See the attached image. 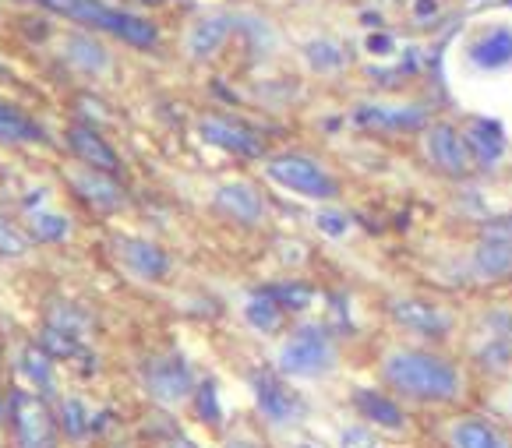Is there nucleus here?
Listing matches in <instances>:
<instances>
[{
	"label": "nucleus",
	"mask_w": 512,
	"mask_h": 448,
	"mask_svg": "<svg viewBox=\"0 0 512 448\" xmlns=\"http://www.w3.org/2000/svg\"><path fill=\"white\" fill-rule=\"evenodd\" d=\"M382 378L392 392L417 403H452L463 389L456 364L431 350H392L382 364Z\"/></svg>",
	"instance_id": "f257e3e1"
},
{
	"label": "nucleus",
	"mask_w": 512,
	"mask_h": 448,
	"mask_svg": "<svg viewBox=\"0 0 512 448\" xmlns=\"http://www.w3.org/2000/svg\"><path fill=\"white\" fill-rule=\"evenodd\" d=\"M36 4H43L53 15H64V18H71V22L85 25V29L110 32V36L124 39L128 46H138V50H149L159 39V29L149 18L117 11V8H110V4H103V0H36Z\"/></svg>",
	"instance_id": "f03ea898"
},
{
	"label": "nucleus",
	"mask_w": 512,
	"mask_h": 448,
	"mask_svg": "<svg viewBox=\"0 0 512 448\" xmlns=\"http://www.w3.org/2000/svg\"><path fill=\"white\" fill-rule=\"evenodd\" d=\"M336 367V343L322 325H301L279 350V374L287 378H322Z\"/></svg>",
	"instance_id": "7ed1b4c3"
},
{
	"label": "nucleus",
	"mask_w": 512,
	"mask_h": 448,
	"mask_svg": "<svg viewBox=\"0 0 512 448\" xmlns=\"http://www.w3.org/2000/svg\"><path fill=\"white\" fill-rule=\"evenodd\" d=\"M265 177L272 184L287 187L294 195L315 198V202H332L339 195V180L325 170L322 163L308 156H297V152H283V156H272L265 163Z\"/></svg>",
	"instance_id": "20e7f679"
},
{
	"label": "nucleus",
	"mask_w": 512,
	"mask_h": 448,
	"mask_svg": "<svg viewBox=\"0 0 512 448\" xmlns=\"http://www.w3.org/2000/svg\"><path fill=\"white\" fill-rule=\"evenodd\" d=\"M8 413H11V427H15L18 448H57L61 427H57L50 406H46L36 392L11 389Z\"/></svg>",
	"instance_id": "39448f33"
},
{
	"label": "nucleus",
	"mask_w": 512,
	"mask_h": 448,
	"mask_svg": "<svg viewBox=\"0 0 512 448\" xmlns=\"http://www.w3.org/2000/svg\"><path fill=\"white\" fill-rule=\"evenodd\" d=\"M463 60L474 75H509L512 71V22H488L467 39Z\"/></svg>",
	"instance_id": "423d86ee"
},
{
	"label": "nucleus",
	"mask_w": 512,
	"mask_h": 448,
	"mask_svg": "<svg viewBox=\"0 0 512 448\" xmlns=\"http://www.w3.org/2000/svg\"><path fill=\"white\" fill-rule=\"evenodd\" d=\"M142 381H145V392L163 406L181 403V399H188L191 389H195V378H191L188 360L177 357V353L152 357L142 371Z\"/></svg>",
	"instance_id": "0eeeda50"
},
{
	"label": "nucleus",
	"mask_w": 512,
	"mask_h": 448,
	"mask_svg": "<svg viewBox=\"0 0 512 448\" xmlns=\"http://www.w3.org/2000/svg\"><path fill=\"white\" fill-rule=\"evenodd\" d=\"M424 152H428L431 166H438L449 177H467L474 170V152L467 145V135L456 131L452 124H445V120L428 124V131H424Z\"/></svg>",
	"instance_id": "6e6552de"
},
{
	"label": "nucleus",
	"mask_w": 512,
	"mask_h": 448,
	"mask_svg": "<svg viewBox=\"0 0 512 448\" xmlns=\"http://www.w3.org/2000/svg\"><path fill=\"white\" fill-rule=\"evenodd\" d=\"M251 389H255V403L258 413L269 420L272 427H290L304 417V403L297 392H290L283 385V378L269 371H255L251 374Z\"/></svg>",
	"instance_id": "1a4fd4ad"
},
{
	"label": "nucleus",
	"mask_w": 512,
	"mask_h": 448,
	"mask_svg": "<svg viewBox=\"0 0 512 448\" xmlns=\"http://www.w3.org/2000/svg\"><path fill=\"white\" fill-rule=\"evenodd\" d=\"M198 138L212 149H223V152H234V156L244 159H262L265 156V142L248 131L244 124H234V120L226 117H202L198 120Z\"/></svg>",
	"instance_id": "9d476101"
},
{
	"label": "nucleus",
	"mask_w": 512,
	"mask_h": 448,
	"mask_svg": "<svg viewBox=\"0 0 512 448\" xmlns=\"http://www.w3.org/2000/svg\"><path fill=\"white\" fill-rule=\"evenodd\" d=\"M389 314L400 329L414 332V336H424V339H445L452 329V318L442 307L428 304V300H417V297H396L389 304Z\"/></svg>",
	"instance_id": "9b49d317"
},
{
	"label": "nucleus",
	"mask_w": 512,
	"mask_h": 448,
	"mask_svg": "<svg viewBox=\"0 0 512 448\" xmlns=\"http://www.w3.org/2000/svg\"><path fill=\"white\" fill-rule=\"evenodd\" d=\"M354 124L368 127V131H421V127L431 124L428 110L424 106H382V103H368L354 110Z\"/></svg>",
	"instance_id": "f8f14e48"
},
{
	"label": "nucleus",
	"mask_w": 512,
	"mask_h": 448,
	"mask_svg": "<svg viewBox=\"0 0 512 448\" xmlns=\"http://www.w3.org/2000/svg\"><path fill=\"white\" fill-rule=\"evenodd\" d=\"M121 258L138 279H145V283H159V279L170 276V254L159 244H152V240H142V237L121 240Z\"/></svg>",
	"instance_id": "ddd939ff"
},
{
	"label": "nucleus",
	"mask_w": 512,
	"mask_h": 448,
	"mask_svg": "<svg viewBox=\"0 0 512 448\" xmlns=\"http://www.w3.org/2000/svg\"><path fill=\"white\" fill-rule=\"evenodd\" d=\"M216 209L241 226H258L265 219V202L251 184H223L216 191Z\"/></svg>",
	"instance_id": "4468645a"
},
{
	"label": "nucleus",
	"mask_w": 512,
	"mask_h": 448,
	"mask_svg": "<svg viewBox=\"0 0 512 448\" xmlns=\"http://www.w3.org/2000/svg\"><path fill=\"white\" fill-rule=\"evenodd\" d=\"M71 184H75V191L82 195V202H89L92 209H99V212H117L124 205L121 184H117L106 170L85 166V170H78L75 177H71Z\"/></svg>",
	"instance_id": "2eb2a0df"
},
{
	"label": "nucleus",
	"mask_w": 512,
	"mask_h": 448,
	"mask_svg": "<svg viewBox=\"0 0 512 448\" xmlns=\"http://www.w3.org/2000/svg\"><path fill=\"white\" fill-rule=\"evenodd\" d=\"M463 135H467V145H470V152H474L477 166H495L498 159L505 156V131L495 117L470 120V127Z\"/></svg>",
	"instance_id": "dca6fc26"
},
{
	"label": "nucleus",
	"mask_w": 512,
	"mask_h": 448,
	"mask_svg": "<svg viewBox=\"0 0 512 448\" xmlns=\"http://www.w3.org/2000/svg\"><path fill=\"white\" fill-rule=\"evenodd\" d=\"M68 145H71V152H75V156L82 159L85 166H92V170L113 173L117 166H121L117 152H113L110 145L103 142V135H99V131H92L89 124L71 127V131H68Z\"/></svg>",
	"instance_id": "f3484780"
},
{
	"label": "nucleus",
	"mask_w": 512,
	"mask_h": 448,
	"mask_svg": "<svg viewBox=\"0 0 512 448\" xmlns=\"http://www.w3.org/2000/svg\"><path fill=\"white\" fill-rule=\"evenodd\" d=\"M354 406L368 424L382 427V431H403L407 427V413L396 399H389L385 392H375V389H361L354 392Z\"/></svg>",
	"instance_id": "a211bd4d"
},
{
	"label": "nucleus",
	"mask_w": 512,
	"mask_h": 448,
	"mask_svg": "<svg viewBox=\"0 0 512 448\" xmlns=\"http://www.w3.org/2000/svg\"><path fill=\"white\" fill-rule=\"evenodd\" d=\"M449 445L452 448H512V441L505 438L491 420L463 417V420H452Z\"/></svg>",
	"instance_id": "6ab92c4d"
},
{
	"label": "nucleus",
	"mask_w": 512,
	"mask_h": 448,
	"mask_svg": "<svg viewBox=\"0 0 512 448\" xmlns=\"http://www.w3.org/2000/svg\"><path fill=\"white\" fill-rule=\"evenodd\" d=\"M470 272L477 279H505L512 276V240H491L484 237L470 254Z\"/></svg>",
	"instance_id": "aec40b11"
},
{
	"label": "nucleus",
	"mask_w": 512,
	"mask_h": 448,
	"mask_svg": "<svg viewBox=\"0 0 512 448\" xmlns=\"http://www.w3.org/2000/svg\"><path fill=\"white\" fill-rule=\"evenodd\" d=\"M230 29H234V18H205V22H198L188 36L191 57L209 60L212 53H219L226 39H230Z\"/></svg>",
	"instance_id": "412c9836"
},
{
	"label": "nucleus",
	"mask_w": 512,
	"mask_h": 448,
	"mask_svg": "<svg viewBox=\"0 0 512 448\" xmlns=\"http://www.w3.org/2000/svg\"><path fill=\"white\" fill-rule=\"evenodd\" d=\"M64 57L71 60V68L85 71V75H103L110 68V53L92 36H71L68 46H64Z\"/></svg>",
	"instance_id": "4be33fe9"
},
{
	"label": "nucleus",
	"mask_w": 512,
	"mask_h": 448,
	"mask_svg": "<svg viewBox=\"0 0 512 448\" xmlns=\"http://www.w3.org/2000/svg\"><path fill=\"white\" fill-rule=\"evenodd\" d=\"M43 127L32 117H25L15 106L0 103V142L4 145H22V142H43Z\"/></svg>",
	"instance_id": "5701e85b"
},
{
	"label": "nucleus",
	"mask_w": 512,
	"mask_h": 448,
	"mask_svg": "<svg viewBox=\"0 0 512 448\" xmlns=\"http://www.w3.org/2000/svg\"><path fill=\"white\" fill-rule=\"evenodd\" d=\"M18 371L36 385V392H50L53 389V357L43 350L39 343L25 346L22 357H18Z\"/></svg>",
	"instance_id": "b1692460"
},
{
	"label": "nucleus",
	"mask_w": 512,
	"mask_h": 448,
	"mask_svg": "<svg viewBox=\"0 0 512 448\" xmlns=\"http://www.w3.org/2000/svg\"><path fill=\"white\" fill-rule=\"evenodd\" d=\"M283 314H287V311H283V307H279L272 297H265L262 290H255V297H251L248 307H244V318H248V325H251V329H258V332H265V336L283 325Z\"/></svg>",
	"instance_id": "393cba45"
},
{
	"label": "nucleus",
	"mask_w": 512,
	"mask_h": 448,
	"mask_svg": "<svg viewBox=\"0 0 512 448\" xmlns=\"http://www.w3.org/2000/svg\"><path fill=\"white\" fill-rule=\"evenodd\" d=\"M39 346H43L53 360H82L85 357V346L78 343V336L57 329V325H46L43 336H39Z\"/></svg>",
	"instance_id": "a878e982"
},
{
	"label": "nucleus",
	"mask_w": 512,
	"mask_h": 448,
	"mask_svg": "<svg viewBox=\"0 0 512 448\" xmlns=\"http://www.w3.org/2000/svg\"><path fill=\"white\" fill-rule=\"evenodd\" d=\"M304 60H308L315 71H322V75H332V71L343 68L347 53H343L339 43H332V39H311V43L304 46Z\"/></svg>",
	"instance_id": "bb28decb"
},
{
	"label": "nucleus",
	"mask_w": 512,
	"mask_h": 448,
	"mask_svg": "<svg viewBox=\"0 0 512 448\" xmlns=\"http://www.w3.org/2000/svg\"><path fill=\"white\" fill-rule=\"evenodd\" d=\"M265 297L276 300L283 311H304V307H311V300H315V290H311L308 283H269L262 286Z\"/></svg>",
	"instance_id": "cd10ccee"
},
{
	"label": "nucleus",
	"mask_w": 512,
	"mask_h": 448,
	"mask_svg": "<svg viewBox=\"0 0 512 448\" xmlns=\"http://www.w3.org/2000/svg\"><path fill=\"white\" fill-rule=\"evenodd\" d=\"M92 424H96V417H92L89 406H85L82 399H64V406H61V427H64V434H68L71 441L89 438Z\"/></svg>",
	"instance_id": "c85d7f7f"
},
{
	"label": "nucleus",
	"mask_w": 512,
	"mask_h": 448,
	"mask_svg": "<svg viewBox=\"0 0 512 448\" xmlns=\"http://www.w3.org/2000/svg\"><path fill=\"white\" fill-rule=\"evenodd\" d=\"M29 230H32V237L43 240V244H61V240H68L71 223H68V216H57V212H32Z\"/></svg>",
	"instance_id": "c756f323"
},
{
	"label": "nucleus",
	"mask_w": 512,
	"mask_h": 448,
	"mask_svg": "<svg viewBox=\"0 0 512 448\" xmlns=\"http://www.w3.org/2000/svg\"><path fill=\"white\" fill-rule=\"evenodd\" d=\"M195 413L209 427L223 424V406H219V396H216V381H205V385L195 389Z\"/></svg>",
	"instance_id": "7c9ffc66"
},
{
	"label": "nucleus",
	"mask_w": 512,
	"mask_h": 448,
	"mask_svg": "<svg viewBox=\"0 0 512 448\" xmlns=\"http://www.w3.org/2000/svg\"><path fill=\"white\" fill-rule=\"evenodd\" d=\"M46 325H57V329H64V332H71V336H78V332L89 325V318H85L82 311H75V307H68V304H57L53 307V314H50V322Z\"/></svg>",
	"instance_id": "2f4dec72"
},
{
	"label": "nucleus",
	"mask_w": 512,
	"mask_h": 448,
	"mask_svg": "<svg viewBox=\"0 0 512 448\" xmlns=\"http://www.w3.org/2000/svg\"><path fill=\"white\" fill-rule=\"evenodd\" d=\"M315 226L325 233V237L339 240V237H347V230H350V219H347V212L322 209V212H318V216H315Z\"/></svg>",
	"instance_id": "473e14b6"
},
{
	"label": "nucleus",
	"mask_w": 512,
	"mask_h": 448,
	"mask_svg": "<svg viewBox=\"0 0 512 448\" xmlns=\"http://www.w3.org/2000/svg\"><path fill=\"white\" fill-rule=\"evenodd\" d=\"M339 448H382V441L375 438L371 427H347L339 434Z\"/></svg>",
	"instance_id": "72a5a7b5"
},
{
	"label": "nucleus",
	"mask_w": 512,
	"mask_h": 448,
	"mask_svg": "<svg viewBox=\"0 0 512 448\" xmlns=\"http://www.w3.org/2000/svg\"><path fill=\"white\" fill-rule=\"evenodd\" d=\"M481 233L491 240H512V212H502V216H495V219H484Z\"/></svg>",
	"instance_id": "f704fd0d"
},
{
	"label": "nucleus",
	"mask_w": 512,
	"mask_h": 448,
	"mask_svg": "<svg viewBox=\"0 0 512 448\" xmlns=\"http://www.w3.org/2000/svg\"><path fill=\"white\" fill-rule=\"evenodd\" d=\"M0 254H8V258H18V254H25V240L18 237V233L11 230L4 219H0Z\"/></svg>",
	"instance_id": "c9c22d12"
},
{
	"label": "nucleus",
	"mask_w": 512,
	"mask_h": 448,
	"mask_svg": "<svg viewBox=\"0 0 512 448\" xmlns=\"http://www.w3.org/2000/svg\"><path fill=\"white\" fill-rule=\"evenodd\" d=\"M364 46H368V53H375V57H385V53L396 50V39H392L389 32H371V36L364 39Z\"/></svg>",
	"instance_id": "e433bc0d"
},
{
	"label": "nucleus",
	"mask_w": 512,
	"mask_h": 448,
	"mask_svg": "<svg viewBox=\"0 0 512 448\" xmlns=\"http://www.w3.org/2000/svg\"><path fill=\"white\" fill-rule=\"evenodd\" d=\"M226 448H258V445L248 438H234V441H226Z\"/></svg>",
	"instance_id": "4c0bfd02"
},
{
	"label": "nucleus",
	"mask_w": 512,
	"mask_h": 448,
	"mask_svg": "<svg viewBox=\"0 0 512 448\" xmlns=\"http://www.w3.org/2000/svg\"><path fill=\"white\" fill-rule=\"evenodd\" d=\"M166 448H195V445H191V441H170Z\"/></svg>",
	"instance_id": "58836bf2"
},
{
	"label": "nucleus",
	"mask_w": 512,
	"mask_h": 448,
	"mask_svg": "<svg viewBox=\"0 0 512 448\" xmlns=\"http://www.w3.org/2000/svg\"><path fill=\"white\" fill-rule=\"evenodd\" d=\"M4 413H8V406H4V399H0V424H4Z\"/></svg>",
	"instance_id": "ea45409f"
},
{
	"label": "nucleus",
	"mask_w": 512,
	"mask_h": 448,
	"mask_svg": "<svg viewBox=\"0 0 512 448\" xmlns=\"http://www.w3.org/2000/svg\"><path fill=\"white\" fill-rule=\"evenodd\" d=\"M297 448H318V445H297Z\"/></svg>",
	"instance_id": "a19ab883"
}]
</instances>
